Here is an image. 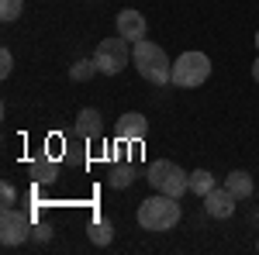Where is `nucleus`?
<instances>
[{
	"label": "nucleus",
	"mask_w": 259,
	"mask_h": 255,
	"mask_svg": "<svg viewBox=\"0 0 259 255\" xmlns=\"http://www.w3.org/2000/svg\"><path fill=\"white\" fill-rule=\"evenodd\" d=\"M0 203H4V207H14V203H18V190H14V183H7V179L0 183Z\"/></svg>",
	"instance_id": "nucleus-18"
},
{
	"label": "nucleus",
	"mask_w": 259,
	"mask_h": 255,
	"mask_svg": "<svg viewBox=\"0 0 259 255\" xmlns=\"http://www.w3.org/2000/svg\"><path fill=\"white\" fill-rule=\"evenodd\" d=\"M21 11H24V0H0V21H18Z\"/></svg>",
	"instance_id": "nucleus-17"
},
{
	"label": "nucleus",
	"mask_w": 259,
	"mask_h": 255,
	"mask_svg": "<svg viewBox=\"0 0 259 255\" xmlns=\"http://www.w3.org/2000/svg\"><path fill=\"white\" fill-rule=\"evenodd\" d=\"M87 231H90V241H94V245H111V238H114V228H111L107 217H94Z\"/></svg>",
	"instance_id": "nucleus-13"
},
{
	"label": "nucleus",
	"mask_w": 259,
	"mask_h": 255,
	"mask_svg": "<svg viewBox=\"0 0 259 255\" xmlns=\"http://www.w3.org/2000/svg\"><path fill=\"white\" fill-rule=\"evenodd\" d=\"M256 248H259V241H256Z\"/></svg>",
	"instance_id": "nucleus-23"
},
{
	"label": "nucleus",
	"mask_w": 259,
	"mask_h": 255,
	"mask_svg": "<svg viewBox=\"0 0 259 255\" xmlns=\"http://www.w3.org/2000/svg\"><path fill=\"white\" fill-rule=\"evenodd\" d=\"M180 217H183V211H180V196H169V193H156L149 196V200H142L139 207V224L145 228V231H173L180 224Z\"/></svg>",
	"instance_id": "nucleus-2"
},
{
	"label": "nucleus",
	"mask_w": 259,
	"mask_h": 255,
	"mask_svg": "<svg viewBox=\"0 0 259 255\" xmlns=\"http://www.w3.org/2000/svg\"><path fill=\"white\" fill-rule=\"evenodd\" d=\"M28 176L35 179V183H56L59 166H56L52 159H38V162H31V166H28Z\"/></svg>",
	"instance_id": "nucleus-12"
},
{
	"label": "nucleus",
	"mask_w": 259,
	"mask_h": 255,
	"mask_svg": "<svg viewBox=\"0 0 259 255\" xmlns=\"http://www.w3.org/2000/svg\"><path fill=\"white\" fill-rule=\"evenodd\" d=\"M132 179H135V169H132V166H124V162H118V166L111 169L107 183H111L114 190H124V186H132Z\"/></svg>",
	"instance_id": "nucleus-15"
},
{
	"label": "nucleus",
	"mask_w": 259,
	"mask_h": 255,
	"mask_svg": "<svg viewBox=\"0 0 259 255\" xmlns=\"http://www.w3.org/2000/svg\"><path fill=\"white\" fill-rule=\"evenodd\" d=\"M252 79H256V83H259V59L252 62Z\"/></svg>",
	"instance_id": "nucleus-21"
},
{
	"label": "nucleus",
	"mask_w": 259,
	"mask_h": 255,
	"mask_svg": "<svg viewBox=\"0 0 259 255\" xmlns=\"http://www.w3.org/2000/svg\"><path fill=\"white\" fill-rule=\"evenodd\" d=\"M235 203H239V196L232 193L228 186H214L211 193L204 196V211H207L211 217H218V221L235 214Z\"/></svg>",
	"instance_id": "nucleus-7"
},
{
	"label": "nucleus",
	"mask_w": 259,
	"mask_h": 255,
	"mask_svg": "<svg viewBox=\"0 0 259 255\" xmlns=\"http://www.w3.org/2000/svg\"><path fill=\"white\" fill-rule=\"evenodd\" d=\"M225 186H228L232 193L239 196V200H249V196H252V190H256V186H252V176H249L245 169H235V173H228V176H225Z\"/></svg>",
	"instance_id": "nucleus-11"
},
{
	"label": "nucleus",
	"mask_w": 259,
	"mask_h": 255,
	"mask_svg": "<svg viewBox=\"0 0 259 255\" xmlns=\"http://www.w3.org/2000/svg\"><path fill=\"white\" fill-rule=\"evenodd\" d=\"M211 190H214V176H211L207 169H194V173H190V193L207 196Z\"/></svg>",
	"instance_id": "nucleus-14"
},
{
	"label": "nucleus",
	"mask_w": 259,
	"mask_h": 255,
	"mask_svg": "<svg viewBox=\"0 0 259 255\" xmlns=\"http://www.w3.org/2000/svg\"><path fill=\"white\" fill-rule=\"evenodd\" d=\"M28 235H31V217L24 211H18V207H4V214H0V241L11 248V245H21Z\"/></svg>",
	"instance_id": "nucleus-6"
},
{
	"label": "nucleus",
	"mask_w": 259,
	"mask_h": 255,
	"mask_svg": "<svg viewBox=\"0 0 259 255\" xmlns=\"http://www.w3.org/2000/svg\"><path fill=\"white\" fill-rule=\"evenodd\" d=\"M94 73H100L94 59H76L73 66H69V79H76V83H87Z\"/></svg>",
	"instance_id": "nucleus-16"
},
{
	"label": "nucleus",
	"mask_w": 259,
	"mask_h": 255,
	"mask_svg": "<svg viewBox=\"0 0 259 255\" xmlns=\"http://www.w3.org/2000/svg\"><path fill=\"white\" fill-rule=\"evenodd\" d=\"M128 59H132V52H128V41L121 38H104L97 45V52H94V62H97V69L104 73V76H118L121 69L128 66Z\"/></svg>",
	"instance_id": "nucleus-5"
},
{
	"label": "nucleus",
	"mask_w": 259,
	"mask_h": 255,
	"mask_svg": "<svg viewBox=\"0 0 259 255\" xmlns=\"http://www.w3.org/2000/svg\"><path fill=\"white\" fill-rule=\"evenodd\" d=\"M149 135V121L142 118V114H121L118 118V138L121 141H142V138Z\"/></svg>",
	"instance_id": "nucleus-9"
},
{
	"label": "nucleus",
	"mask_w": 259,
	"mask_h": 255,
	"mask_svg": "<svg viewBox=\"0 0 259 255\" xmlns=\"http://www.w3.org/2000/svg\"><path fill=\"white\" fill-rule=\"evenodd\" d=\"M104 131V118H100L94 107H83L80 114H76V135L80 138H100Z\"/></svg>",
	"instance_id": "nucleus-10"
},
{
	"label": "nucleus",
	"mask_w": 259,
	"mask_h": 255,
	"mask_svg": "<svg viewBox=\"0 0 259 255\" xmlns=\"http://www.w3.org/2000/svg\"><path fill=\"white\" fill-rule=\"evenodd\" d=\"M256 45H259V31H256Z\"/></svg>",
	"instance_id": "nucleus-22"
},
{
	"label": "nucleus",
	"mask_w": 259,
	"mask_h": 255,
	"mask_svg": "<svg viewBox=\"0 0 259 255\" xmlns=\"http://www.w3.org/2000/svg\"><path fill=\"white\" fill-rule=\"evenodd\" d=\"M11 69H14V56L4 48V52H0V76H11Z\"/></svg>",
	"instance_id": "nucleus-19"
},
{
	"label": "nucleus",
	"mask_w": 259,
	"mask_h": 255,
	"mask_svg": "<svg viewBox=\"0 0 259 255\" xmlns=\"http://www.w3.org/2000/svg\"><path fill=\"white\" fill-rule=\"evenodd\" d=\"M145 179L156 186V193H169V196H183L190 190V176L180 169L177 162H169V159H159V162H152L149 166V173Z\"/></svg>",
	"instance_id": "nucleus-3"
},
{
	"label": "nucleus",
	"mask_w": 259,
	"mask_h": 255,
	"mask_svg": "<svg viewBox=\"0 0 259 255\" xmlns=\"http://www.w3.org/2000/svg\"><path fill=\"white\" fill-rule=\"evenodd\" d=\"M31 231H35V238H38V241H49V238H52V228H45V224L31 228Z\"/></svg>",
	"instance_id": "nucleus-20"
},
{
	"label": "nucleus",
	"mask_w": 259,
	"mask_h": 255,
	"mask_svg": "<svg viewBox=\"0 0 259 255\" xmlns=\"http://www.w3.org/2000/svg\"><path fill=\"white\" fill-rule=\"evenodd\" d=\"M145 31H149V24H145V18H142L139 11H118V35L124 41H142L145 38Z\"/></svg>",
	"instance_id": "nucleus-8"
},
{
	"label": "nucleus",
	"mask_w": 259,
	"mask_h": 255,
	"mask_svg": "<svg viewBox=\"0 0 259 255\" xmlns=\"http://www.w3.org/2000/svg\"><path fill=\"white\" fill-rule=\"evenodd\" d=\"M132 62H135V69H139V76L145 83H152V86H166V83H173V62L166 59V52H162L156 41L142 38L132 45Z\"/></svg>",
	"instance_id": "nucleus-1"
},
{
	"label": "nucleus",
	"mask_w": 259,
	"mask_h": 255,
	"mask_svg": "<svg viewBox=\"0 0 259 255\" xmlns=\"http://www.w3.org/2000/svg\"><path fill=\"white\" fill-rule=\"evenodd\" d=\"M207 76H211V59L204 52H183L173 62V86L180 90H194L200 83H207Z\"/></svg>",
	"instance_id": "nucleus-4"
}]
</instances>
